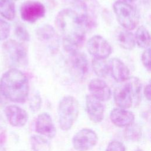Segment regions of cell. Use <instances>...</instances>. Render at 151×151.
Wrapping results in <instances>:
<instances>
[{"label":"cell","instance_id":"obj_3","mask_svg":"<svg viewBox=\"0 0 151 151\" xmlns=\"http://www.w3.org/2000/svg\"><path fill=\"white\" fill-rule=\"evenodd\" d=\"M79 114V103L71 96L64 97L58 107V122L61 129L64 131L71 128Z\"/></svg>","mask_w":151,"mask_h":151},{"label":"cell","instance_id":"obj_8","mask_svg":"<svg viewBox=\"0 0 151 151\" xmlns=\"http://www.w3.org/2000/svg\"><path fill=\"white\" fill-rule=\"evenodd\" d=\"M45 14L44 5L38 1H27L20 8L21 18L28 22L33 23L42 18Z\"/></svg>","mask_w":151,"mask_h":151},{"label":"cell","instance_id":"obj_31","mask_svg":"<svg viewBox=\"0 0 151 151\" xmlns=\"http://www.w3.org/2000/svg\"><path fill=\"white\" fill-rule=\"evenodd\" d=\"M11 1H17V0H11Z\"/></svg>","mask_w":151,"mask_h":151},{"label":"cell","instance_id":"obj_28","mask_svg":"<svg viewBox=\"0 0 151 151\" xmlns=\"http://www.w3.org/2000/svg\"><path fill=\"white\" fill-rule=\"evenodd\" d=\"M41 99L39 94L37 93L34 94L31 99L29 105L31 110L34 111L38 110L41 107Z\"/></svg>","mask_w":151,"mask_h":151},{"label":"cell","instance_id":"obj_27","mask_svg":"<svg viewBox=\"0 0 151 151\" xmlns=\"http://www.w3.org/2000/svg\"><path fill=\"white\" fill-rule=\"evenodd\" d=\"M142 61L144 67L149 71H150V48L145 49L142 54Z\"/></svg>","mask_w":151,"mask_h":151},{"label":"cell","instance_id":"obj_30","mask_svg":"<svg viewBox=\"0 0 151 151\" xmlns=\"http://www.w3.org/2000/svg\"><path fill=\"white\" fill-rule=\"evenodd\" d=\"M121 1H124V2H125L130 4V3H132V2H134L136 0H121Z\"/></svg>","mask_w":151,"mask_h":151},{"label":"cell","instance_id":"obj_14","mask_svg":"<svg viewBox=\"0 0 151 151\" xmlns=\"http://www.w3.org/2000/svg\"><path fill=\"white\" fill-rule=\"evenodd\" d=\"M109 71L113 78L118 83H122L130 77V71L126 65L120 59L113 58L108 61Z\"/></svg>","mask_w":151,"mask_h":151},{"label":"cell","instance_id":"obj_26","mask_svg":"<svg viewBox=\"0 0 151 151\" xmlns=\"http://www.w3.org/2000/svg\"><path fill=\"white\" fill-rule=\"evenodd\" d=\"M124 145L120 142L117 140L111 141L108 145L106 151H125Z\"/></svg>","mask_w":151,"mask_h":151},{"label":"cell","instance_id":"obj_12","mask_svg":"<svg viewBox=\"0 0 151 151\" xmlns=\"http://www.w3.org/2000/svg\"><path fill=\"white\" fill-rule=\"evenodd\" d=\"M86 111L89 119L95 123L101 122L104 118V106L101 101L88 94L86 98Z\"/></svg>","mask_w":151,"mask_h":151},{"label":"cell","instance_id":"obj_13","mask_svg":"<svg viewBox=\"0 0 151 151\" xmlns=\"http://www.w3.org/2000/svg\"><path fill=\"white\" fill-rule=\"evenodd\" d=\"M35 131L51 139L55 137L57 132L56 129L48 113H42L38 116L35 122Z\"/></svg>","mask_w":151,"mask_h":151},{"label":"cell","instance_id":"obj_10","mask_svg":"<svg viewBox=\"0 0 151 151\" xmlns=\"http://www.w3.org/2000/svg\"><path fill=\"white\" fill-rule=\"evenodd\" d=\"M4 113L9 123L14 127L24 126L28 119L27 111L17 105L7 106L4 109Z\"/></svg>","mask_w":151,"mask_h":151},{"label":"cell","instance_id":"obj_2","mask_svg":"<svg viewBox=\"0 0 151 151\" xmlns=\"http://www.w3.org/2000/svg\"><path fill=\"white\" fill-rule=\"evenodd\" d=\"M0 93L14 103H24L29 93V83L26 75L17 68L6 71L0 80Z\"/></svg>","mask_w":151,"mask_h":151},{"label":"cell","instance_id":"obj_11","mask_svg":"<svg viewBox=\"0 0 151 151\" xmlns=\"http://www.w3.org/2000/svg\"><path fill=\"white\" fill-rule=\"evenodd\" d=\"M90 94L101 101H106L111 98V91L109 85L100 78L92 79L88 85Z\"/></svg>","mask_w":151,"mask_h":151},{"label":"cell","instance_id":"obj_7","mask_svg":"<svg viewBox=\"0 0 151 151\" xmlns=\"http://www.w3.org/2000/svg\"><path fill=\"white\" fill-rule=\"evenodd\" d=\"M98 136L93 130L84 128L77 132L73 136L72 143L77 151H87L96 145Z\"/></svg>","mask_w":151,"mask_h":151},{"label":"cell","instance_id":"obj_25","mask_svg":"<svg viewBox=\"0 0 151 151\" xmlns=\"http://www.w3.org/2000/svg\"><path fill=\"white\" fill-rule=\"evenodd\" d=\"M11 27L5 20L0 18V41L6 40L9 35Z\"/></svg>","mask_w":151,"mask_h":151},{"label":"cell","instance_id":"obj_16","mask_svg":"<svg viewBox=\"0 0 151 151\" xmlns=\"http://www.w3.org/2000/svg\"><path fill=\"white\" fill-rule=\"evenodd\" d=\"M71 67L78 76H86L89 69V63L87 57L79 51L70 54Z\"/></svg>","mask_w":151,"mask_h":151},{"label":"cell","instance_id":"obj_29","mask_svg":"<svg viewBox=\"0 0 151 151\" xmlns=\"http://www.w3.org/2000/svg\"><path fill=\"white\" fill-rule=\"evenodd\" d=\"M143 93H144L145 97L149 101H150V98H151V86H150V83L145 86V87L144 88Z\"/></svg>","mask_w":151,"mask_h":151},{"label":"cell","instance_id":"obj_18","mask_svg":"<svg viewBox=\"0 0 151 151\" xmlns=\"http://www.w3.org/2000/svg\"><path fill=\"white\" fill-rule=\"evenodd\" d=\"M136 44L143 49L149 48L150 44V36L149 31L144 26L139 27L134 34Z\"/></svg>","mask_w":151,"mask_h":151},{"label":"cell","instance_id":"obj_9","mask_svg":"<svg viewBox=\"0 0 151 151\" xmlns=\"http://www.w3.org/2000/svg\"><path fill=\"white\" fill-rule=\"evenodd\" d=\"M113 96L115 103L120 108L126 109L134 106V95L127 80L116 87Z\"/></svg>","mask_w":151,"mask_h":151},{"label":"cell","instance_id":"obj_15","mask_svg":"<svg viewBox=\"0 0 151 151\" xmlns=\"http://www.w3.org/2000/svg\"><path fill=\"white\" fill-rule=\"evenodd\" d=\"M111 122L118 127H127L134 123V115L129 110L122 108H114L110 114Z\"/></svg>","mask_w":151,"mask_h":151},{"label":"cell","instance_id":"obj_24","mask_svg":"<svg viewBox=\"0 0 151 151\" xmlns=\"http://www.w3.org/2000/svg\"><path fill=\"white\" fill-rule=\"evenodd\" d=\"M15 34L18 39L24 41H28L30 39L28 31L22 24H18L15 26Z\"/></svg>","mask_w":151,"mask_h":151},{"label":"cell","instance_id":"obj_21","mask_svg":"<svg viewBox=\"0 0 151 151\" xmlns=\"http://www.w3.org/2000/svg\"><path fill=\"white\" fill-rule=\"evenodd\" d=\"M91 66L94 73L99 77H105L109 73L108 61L104 59L93 58Z\"/></svg>","mask_w":151,"mask_h":151},{"label":"cell","instance_id":"obj_1","mask_svg":"<svg viewBox=\"0 0 151 151\" xmlns=\"http://www.w3.org/2000/svg\"><path fill=\"white\" fill-rule=\"evenodd\" d=\"M89 21L87 12H80L65 8L57 15L55 24L63 36L64 50L70 54L78 51L85 40V29Z\"/></svg>","mask_w":151,"mask_h":151},{"label":"cell","instance_id":"obj_19","mask_svg":"<svg viewBox=\"0 0 151 151\" xmlns=\"http://www.w3.org/2000/svg\"><path fill=\"white\" fill-rule=\"evenodd\" d=\"M0 15L4 18L12 21L15 17V7L11 0H0Z\"/></svg>","mask_w":151,"mask_h":151},{"label":"cell","instance_id":"obj_20","mask_svg":"<svg viewBox=\"0 0 151 151\" xmlns=\"http://www.w3.org/2000/svg\"><path fill=\"white\" fill-rule=\"evenodd\" d=\"M38 38L44 42L50 41L56 35L55 29L50 24H44L40 26L36 31Z\"/></svg>","mask_w":151,"mask_h":151},{"label":"cell","instance_id":"obj_5","mask_svg":"<svg viewBox=\"0 0 151 151\" xmlns=\"http://www.w3.org/2000/svg\"><path fill=\"white\" fill-rule=\"evenodd\" d=\"M3 53L7 63L12 66H20L27 63V52L24 46L20 42L9 40L2 45Z\"/></svg>","mask_w":151,"mask_h":151},{"label":"cell","instance_id":"obj_6","mask_svg":"<svg viewBox=\"0 0 151 151\" xmlns=\"http://www.w3.org/2000/svg\"><path fill=\"white\" fill-rule=\"evenodd\" d=\"M87 49L90 54L94 58H107L112 52L109 42L100 35H94L87 41Z\"/></svg>","mask_w":151,"mask_h":151},{"label":"cell","instance_id":"obj_23","mask_svg":"<svg viewBox=\"0 0 151 151\" xmlns=\"http://www.w3.org/2000/svg\"><path fill=\"white\" fill-rule=\"evenodd\" d=\"M142 132L140 128L133 123L127 127L125 130V136L127 139L133 140L137 141L141 137Z\"/></svg>","mask_w":151,"mask_h":151},{"label":"cell","instance_id":"obj_4","mask_svg":"<svg viewBox=\"0 0 151 151\" xmlns=\"http://www.w3.org/2000/svg\"><path fill=\"white\" fill-rule=\"evenodd\" d=\"M113 10L117 21L124 29L131 31L136 28L139 22V15L130 4L116 1L113 4Z\"/></svg>","mask_w":151,"mask_h":151},{"label":"cell","instance_id":"obj_22","mask_svg":"<svg viewBox=\"0 0 151 151\" xmlns=\"http://www.w3.org/2000/svg\"><path fill=\"white\" fill-rule=\"evenodd\" d=\"M31 144L34 151H50V144L45 138L40 136H32L31 137Z\"/></svg>","mask_w":151,"mask_h":151},{"label":"cell","instance_id":"obj_17","mask_svg":"<svg viewBox=\"0 0 151 151\" xmlns=\"http://www.w3.org/2000/svg\"><path fill=\"white\" fill-rule=\"evenodd\" d=\"M116 37L119 44L124 49L131 50L134 48L136 45L134 36L130 31L125 29H120L118 31Z\"/></svg>","mask_w":151,"mask_h":151}]
</instances>
